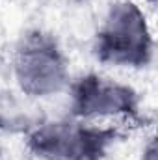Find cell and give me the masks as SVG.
<instances>
[{
  "label": "cell",
  "mask_w": 158,
  "mask_h": 160,
  "mask_svg": "<svg viewBox=\"0 0 158 160\" xmlns=\"http://www.w3.org/2000/svg\"><path fill=\"white\" fill-rule=\"evenodd\" d=\"M26 149L39 160H106L123 138L117 127H99L91 121H41L26 130Z\"/></svg>",
  "instance_id": "2"
},
{
  "label": "cell",
  "mask_w": 158,
  "mask_h": 160,
  "mask_svg": "<svg viewBox=\"0 0 158 160\" xmlns=\"http://www.w3.org/2000/svg\"><path fill=\"white\" fill-rule=\"evenodd\" d=\"M13 78L30 99H47L69 88V58L54 34L32 28L13 52Z\"/></svg>",
  "instance_id": "3"
},
{
  "label": "cell",
  "mask_w": 158,
  "mask_h": 160,
  "mask_svg": "<svg viewBox=\"0 0 158 160\" xmlns=\"http://www.w3.org/2000/svg\"><path fill=\"white\" fill-rule=\"evenodd\" d=\"M155 39L143 9L132 0L114 2L93 39L97 62L112 67L143 69L151 65Z\"/></svg>",
  "instance_id": "1"
},
{
  "label": "cell",
  "mask_w": 158,
  "mask_h": 160,
  "mask_svg": "<svg viewBox=\"0 0 158 160\" xmlns=\"http://www.w3.org/2000/svg\"><path fill=\"white\" fill-rule=\"evenodd\" d=\"M69 118L80 121L125 119L132 127H145L147 118L140 110L138 91L117 80L86 73L69 82Z\"/></svg>",
  "instance_id": "4"
},
{
  "label": "cell",
  "mask_w": 158,
  "mask_h": 160,
  "mask_svg": "<svg viewBox=\"0 0 158 160\" xmlns=\"http://www.w3.org/2000/svg\"><path fill=\"white\" fill-rule=\"evenodd\" d=\"M145 2H147L149 6H155V4H156V0H145Z\"/></svg>",
  "instance_id": "6"
},
{
  "label": "cell",
  "mask_w": 158,
  "mask_h": 160,
  "mask_svg": "<svg viewBox=\"0 0 158 160\" xmlns=\"http://www.w3.org/2000/svg\"><path fill=\"white\" fill-rule=\"evenodd\" d=\"M141 160H156V140H155V136H151L149 142H147V145L143 147Z\"/></svg>",
  "instance_id": "5"
},
{
  "label": "cell",
  "mask_w": 158,
  "mask_h": 160,
  "mask_svg": "<svg viewBox=\"0 0 158 160\" xmlns=\"http://www.w3.org/2000/svg\"><path fill=\"white\" fill-rule=\"evenodd\" d=\"M75 2H78V4H80V2H87V0H75Z\"/></svg>",
  "instance_id": "7"
}]
</instances>
